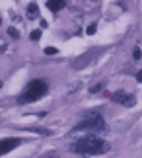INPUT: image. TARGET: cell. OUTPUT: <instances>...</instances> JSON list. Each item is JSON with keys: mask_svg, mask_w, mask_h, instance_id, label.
I'll use <instances>...</instances> for the list:
<instances>
[{"mask_svg": "<svg viewBox=\"0 0 142 158\" xmlns=\"http://www.w3.org/2000/svg\"><path fill=\"white\" fill-rule=\"evenodd\" d=\"M72 150L76 154H82V156L103 154V152H107V150H109V144L103 141V139L95 137V135H86V137L78 139V141L72 144Z\"/></svg>", "mask_w": 142, "mask_h": 158, "instance_id": "obj_1", "label": "cell"}, {"mask_svg": "<svg viewBox=\"0 0 142 158\" xmlns=\"http://www.w3.org/2000/svg\"><path fill=\"white\" fill-rule=\"evenodd\" d=\"M47 82L41 80V78H35V80H31L27 84L26 88H23V92L18 96V102L20 104H31V102H37L39 98H43V96L47 94Z\"/></svg>", "mask_w": 142, "mask_h": 158, "instance_id": "obj_2", "label": "cell"}, {"mask_svg": "<svg viewBox=\"0 0 142 158\" xmlns=\"http://www.w3.org/2000/svg\"><path fill=\"white\" fill-rule=\"evenodd\" d=\"M74 131H94V133H101L107 131V123L103 119V115L99 111H88L82 117V121L74 127Z\"/></svg>", "mask_w": 142, "mask_h": 158, "instance_id": "obj_3", "label": "cell"}, {"mask_svg": "<svg viewBox=\"0 0 142 158\" xmlns=\"http://www.w3.org/2000/svg\"><path fill=\"white\" fill-rule=\"evenodd\" d=\"M111 100L117 102V104H121V106H125V107H132L134 104H136L134 96L128 94V92H123V90H119V92H113V94H111Z\"/></svg>", "mask_w": 142, "mask_h": 158, "instance_id": "obj_4", "label": "cell"}, {"mask_svg": "<svg viewBox=\"0 0 142 158\" xmlns=\"http://www.w3.org/2000/svg\"><path fill=\"white\" fill-rule=\"evenodd\" d=\"M18 144H22V139H2L0 141V156L6 154V152H10V150H14Z\"/></svg>", "mask_w": 142, "mask_h": 158, "instance_id": "obj_5", "label": "cell"}, {"mask_svg": "<svg viewBox=\"0 0 142 158\" xmlns=\"http://www.w3.org/2000/svg\"><path fill=\"white\" fill-rule=\"evenodd\" d=\"M64 0H49L47 2V8L51 10V12H59V10H63L64 8Z\"/></svg>", "mask_w": 142, "mask_h": 158, "instance_id": "obj_6", "label": "cell"}, {"mask_svg": "<svg viewBox=\"0 0 142 158\" xmlns=\"http://www.w3.org/2000/svg\"><path fill=\"white\" fill-rule=\"evenodd\" d=\"M27 16H29V18H35V16H37V4H35V2H31V4L27 6Z\"/></svg>", "mask_w": 142, "mask_h": 158, "instance_id": "obj_7", "label": "cell"}, {"mask_svg": "<svg viewBox=\"0 0 142 158\" xmlns=\"http://www.w3.org/2000/svg\"><path fill=\"white\" fill-rule=\"evenodd\" d=\"M8 33H10L14 39H18V37H20V33H18V29H16V27H10V29H8Z\"/></svg>", "mask_w": 142, "mask_h": 158, "instance_id": "obj_8", "label": "cell"}, {"mask_svg": "<svg viewBox=\"0 0 142 158\" xmlns=\"http://www.w3.org/2000/svg\"><path fill=\"white\" fill-rule=\"evenodd\" d=\"M95 29H97V26H95V23H91V26H88V29H86V31H88V35H94Z\"/></svg>", "mask_w": 142, "mask_h": 158, "instance_id": "obj_9", "label": "cell"}, {"mask_svg": "<svg viewBox=\"0 0 142 158\" xmlns=\"http://www.w3.org/2000/svg\"><path fill=\"white\" fill-rule=\"evenodd\" d=\"M39 37H41V31H39V29H35V31L31 33V39H33V41H37Z\"/></svg>", "mask_w": 142, "mask_h": 158, "instance_id": "obj_10", "label": "cell"}, {"mask_svg": "<svg viewBox=\"0 0 142 158\" xmlns=\"http://www.w3.org/2000/svg\"><path fill=\"white\" fill-rule=\"evenodd\" d=\"M55 53H57L55 47H47V49H45V55H55Z\"/></svg>", "mask_w": 142, "mask_h": 158, "instance_id": "obj_11", "label": "cell"}, {"mask_svg": "<svg viewBox=\"0 0 142 158\" xmlns=\"http://www.w3.org/2000/svg\"><path fill=\"white\" fill-rule=\"evenodd\" d=\"M101 88H103V84H95V86H94V88H91V92H94V94H95V92H99V90H101Z\"/></svg>", "mask_w": 142, "mask_h": 158, "instance_id": "obj_12", "label": "cell"}, {"mask_svg": "<svg viewBox=\"0 0 142 158\" xmlns=\"http://www.w3.org/2000/svg\"><path fill=\"white\" fill-rule=\"evenodd\" d=\"M132 57H134V59H140V49H138V47L132 51Z\"/></svg>", "mask_w": 142, "mask_h": 158, "instance_id": "obj_13", "label": "cell"}, {"mask_svg": "<svg viewBox=\"0 0 142 158\" xmlns=\"http://www.w3.org/2000/svg\"><path fill=\"white\" fill-rule=\"evenodd\" d=\"M136 80H138V82H142V70H138V74H136Z\"/></svg>", "mask_w": 142, "mask_h": 158, "instance_id": "obj_14", "label": "cell"}, {"mask_svg": "<svg viewBox=\"0 0 142 158\" xmlns=\"http://www.w3.org/2000/svg\"><path fill=\"white\" fill-rule=\"evenodd\" d=\"M49 158H59V156H49Z\"/></svg>", "mask_w": 142, "mask_h": 158, "instance_id": "obj_15", "label": "cell"}]
</instances>
